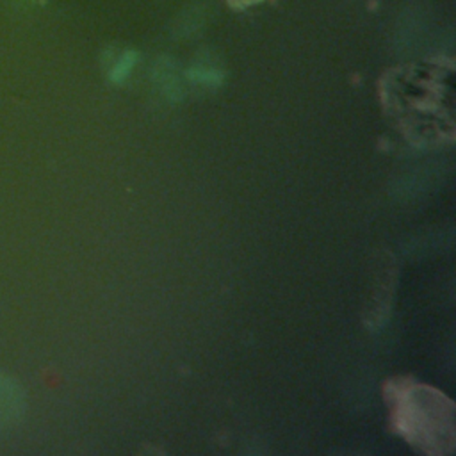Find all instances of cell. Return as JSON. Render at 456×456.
Here are the masks:
<instances>
[{"mask_svg": "<svg viewBox=\"0 0 456 456\" xmlns=\"http://www.w3.org/2000/svg\"><path fill=\"white\" fill-rule=\"evenodd\" d=\"M395 431L428 454H444L454 447V404L436 388L397 378L385 387Z\"/></svg>", "mask_w": 456, "mask_h": 456, "instance_id": "1", "label": "cell"}, {"mask_svg": "<svg viewBox=\"0 0 456 456\" xmlns=\"http://www.w3.org/2000/svg\"><path fill=\"white\" fill-rule=\"evenodd\" d=\"M185 75L192 84H200V86H207V87H217L223 82V71L207 62L191 64L187 68Z\"/></svg>", "mask_w": 456, "mask_h": 456, "instance_id": "2", "label": "cell"}, {"mask_svg": "<svg viewBox=\"0 0 456 456\" xmlns=\"http://www.w3.org/2000/svg\"><path fill=\"white\" fill-rule=\"evenodd\" d=\"M137 64V53L134 50H125L118 59L116 62L110 66L109 69V78L110 82L114 84H123L134 71Z\"/></svg>", "mask_w": 456, "mask_h": 456, "instance_id": "3", "label": "cell"}, {"mask_svg": "<svg viewBox=\"0 0 456 456\" xmlns=\"http://www.w3.org/2000/svg\"><path fill=\"white\" fill-rule=\"evenodd\" d=\"M233 4H239V5H248V4H255V2H260V0H232Z\"/></svg>", "mask_w": 456, "mask_h": 456, "instance_id": "4", "label": "cell"}]
</instances>
